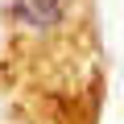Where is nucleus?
I'll list each match as a JSON object with an SVG mask.
<instances>
[{
	"label": "nucleus",
	"instance_id": "f257e3e1",
	"mask_svg": "<svg viewBox=\"0 0 124 124\" xmlns=\"http://www.w3.org/2000/svg\"><path fill=\"white\" fill-rule=\"evenodd\" d=\"M75 0H8V8H13V21L29 33H50L58 29L62 21H66Z\"/></svg>",
	"mask_w": 124,
	"mask_h": 124
}]
</instances>
